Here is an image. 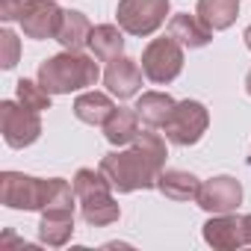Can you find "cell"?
<instances>
[{
	"label": "cell",
	"mask_w": 251,
	"mask_h": 251,
	"mask_svg": "<svg viewBox=\"0 0 251 251\" xmlns=\"http://www.w3.org/2000/svg\"><path fill=\"white\" fill-rule=\"evenodd\" d=\"M245 92L251 95V71H248V77H245Z\"/></svg>",
	"instance_id": "cell-27"
},
{
	"label": "cell",
	"mask_w": 251,
	"mask_h": 251,
	"mask_svg": "<svg viewBox=\"0 0 251 251\" xmlns=\"http://www.w3.org/2000/svg\"><path fill=\"white\" fill-rule=\"evenodd\" d=\"M242 227H245V242L251 245V213H248V216H242Z\"/></svg>",
	"instance_id": "cell-25"
},
{
	"label": "cell",
	"mask_w": 251,
	"mask_h": 251,
	"mask_svg": "<svg viewBox=\"0 0 251 251\" xmlns=\"http://www.w3.org/2000/svg\"><path fill=\"white\" fill-rule=\"evenodd\" d=\"M207 127H210V112H207V106L201 100H189L186 98V100H180L172 109L169 121L163 124V133H166V139L172 145L189 148V145L201 142V136L207 133Z\"/></svg>",
	"instance_id": "cell-4"
},
{
	"label": "cell",
	"mask_w": 251,
	"mask_h": 251,
	"mask_svg": "<svg viewBox=\"0 0 251 251\" xmlns=\"http://www.w3.org/2000/svg\"><path fill=\"white\" fill-rule=\"evenodd\" d=\"M115 112V103L109 95L103 92H83L77 95L74 100V115L83 121V124H92V127H103L106 118Z\"/></svg>",
	"instance_id": "cell-17"
},
{
	"label": "cell",
	"mask_w": 251,
	"mask_h": 251,
	"mask_svg": "<svg viewBox=\"0 0 251 251\" xmlns=\"http://www.w3.org/2000/svg\"><path fill=\"white\" fill-rule=\"evenodd\" d=\"M157 189L172 201H195L201 180L189 172H180V169H163L157 177Z\"/></svg>",
	"instance_id": "cell-16"
},
{
	"label": "cell",
	"mask_w": 251,
	"mask_h": 251,
	"mask_svg": "<svg viewBox=\"0 0 251 251\" xmlns=\"http://www.w3.org/2000/svg\"><path fill=\"white\" fill-rule=\"evenodd\" d=\"M175 106H177V100L169 92H142L136 100V112H139L142 124H148V127H163Z\"/></svg>",
	"instance_id": "cell-19"
},
{
	"label": "cell",
	"mask_w": 251,
	"mask_h": 251,
	"mask_svg": "<svg viewBox=\"0 0 251 251\" xmlns=\"http://www.w3.org/2000/svg\"><path fill=\"white\" fill-rule=\"evenodd\" d=\"M18 56H21V39L12 30H0V65L9 71L18 65Z\"/></svg>",
	"instance_id": "cell-23"
},
{
	"label": "cell",
	"mask_w": 251,
	"mask_h": 251,
	"mask_svg": "<svg viewBox=\"0 0 251 251\" xmlns=\"http://www.w3.org/2000/svg\"><path fill=\"white\" fill-rule=\"evenodd\" d=\"M195 15L213 30H227L236 18H239V0H198Z\"/></svg>",
	"instance_id": "cell-20"
},
{
	"label": "cell",
	"mask_w": 251,
	"mask_h": 251,
	"mask_svg": "<svg viewBox=\"0 0 251 251\" xmlns=\"http://www.w3.org/2000/svg\"><path fill=\"white\" fill-rule=\"evenodd\" d=\"M103 136L109 145L121 148V145H133V139L139 136V112L136 106L127 109V106H115V112L106 118L103 124Z\"/></svg>",
	"instance_id": "cell-15"
},
{
	"label": "cell",
	"mask_w": 251,
	"mask_h": 251,
	"mask_svg": "<svg viewBox=\"0 0 251 251\" xmlns=\"http://www.w3.org/2000/svg\"><path fill=\"white\" fill-rule=\"evenodd\" d=\"M62 9L56 6V0H30V6L21 15V30L27 39H56L59 24H62Z\"/></svg>",
	"instance_id": "cell-10"
},
{
	"label": "cell",
	"mask_w": 251,
	"mask_h": 251,
	"mask_svg": "<svg viewBox=\"0 0 251 251\" xmlns=\"http://www.w3.org/2000/svg\"><path fill=\"white\" fill-rule=\"evenodd\" d=\"M95 59L98 56H86L83 50H62L39 65V83L50 95H71V92L89 89L100 77V68Z\"/></svg>",
	"instance_id": "cell-2"
},
{
	"label": "cell",
	"mask_w": 251,
	"mask_h": 251,
	"mask_svg": "<svg viewBox=\"0 0 251 251\" xmlns=\"http://www.w3.org/2000/svg\"><path fill=\"white\" fill-rule=\"evenodd\" d=\"M242 39H245V48L251 50V27H245V33H242Z\"/></svg>",
	"instance_id": "cell-26"
},
{
	"label": "cell",
	"mask_w": 251,
	"mask_h": 251,
	"mask_svg": "<svg viewBox=\"0 0 251 251\" xmlns=\"http://www.w3.org/2000/svg\"><path fill=\"white\" fill-rule=\"evenodd\" d=\"M142 68H139V62L136 59H130V56H118V59H112L109 65H106V71H103V86L109 89V95H115L118 100H127V98H133L139 89H142Z\"/></svg>",
	"instance_id": "cell-11"
},
{
	"label": "cell",
	"mask_w": 251,
	"mask_h": 251,
	"mask_svg": "<svg viewBox=\"0 0 251 251\" xmlns=\"http://www.w3.org/2000/svg\"><path fill=\"white\" fill-rule=\"evenodd\" d=\"M48 198V180L33 177L24 172H3L0 175V201L12 210H39Z\"/></svg>",
	"instance_id": "cell-8"
},
{
	"label": "cell",
	"mask_w": 251,
	"mask_h": 251,
	"mask_svg": "<svg viewBox=\"0 0 251 251\" xmlns=\"http://www.w3.org/2000/svg\"><path fill=\"white\" fill-rule=\"evenodd\" d=\"M89 48L100 62H112V59L124 56V30L115 24H98V27H92Z\"/></svg>",
	"instance_id": "cell-18"
},
{
	"label": "cell",
	"mask_w": 251,
	"mask_h": 251,
	"mask_svg": "<svg viewBox=\"0 0 251 251\" xmlns=\"http://www.w3.org/2000/svg\"><path fill=\"white\" fill-rule=\"evenodd\" d=\"M0 130H3V142L9 148H27L42 136V118L21 100H0Z\"/></svg>",
	"instance_id": "cell-7"
},
{
	"label": "cell",
	"mask_w": 251,
	"mask_h": 251,
	"mask_svg": "<svg viewBox=\"0 0 251 251\" xmlns=\"http://www.w3.org/2000/svg\"><path fill=\"white\" fill-rule=\"evenodd\" d=\"M30 0H0V21H21Z\"/></svg>",
	"instance_id": "cell-24"
},
{
	"label": "cell",
	"mask_w": 251,
	"mask_h": 251,
	"mask_svg": "<svg viewBox=\"0 0 251 251\" xmlns=\"http://www.w3.org/2000/svg\"><path fill=\"white\" fill-rule=\"evenodd\" d=\"M169 36L177 39L183 48L195 50V48H207L210 39H213V30L198 18V15H189V12H177L169 18Z\"/></svg>",
	"instance_id": "cell-14"
},
{
	"label": "cell",
	"mask_w": 251,
	"mask_h": 251,
	"mask_svg": "<svg viewBox=\"0 0 251 251\" xmlns=\"http://www.w3.org/2000/svg\"><path fill=\"white\" fill-rule=\"evenodd\" d=\"M172 0H118V27L127 36H151L166 24Z\"/></svg>",
	"instance_id": "cell-5"
},
{
	"label": "cell",
	"mask_w": 251,
	"mask_h": 251,
	"mask_svg": "<svg viewBox=\"0 0 251 251\" xmlns=\"http://www.w3.org/2000/svg\"><path fill=\"white\" fill-rule=\"evenodd\" d=\"M74 236V210L59 207V210H42L39 219V239L50 248H62Z\"/></svg>",
	"instance_id": "cell-13"
},
{
	"label": "cell",
	"mask_w": 251,
	"mask_h": 251,
	"mask_svg": "<svg viewBox=\"0 0 251 251\" xmlns=\"http://www.w3.org/2000/svg\"><path fill=\"white\" fill-rule=\"evenodd\" d=\"M195 201H198L201 210H207L213 216L216 213H233L239 207V201H242V186H239L236 177L219 175V177H210V180L201 183Z\"/></svg>",
	"instance_id": "cell-9"
},
{
	"label": "cell",
	"mask_w": 251,
	"mask_h": 251,
	"mask_svg": "<svg viewBox=\"0 0 251 251\" xmlns=\"http://www.w3.org/2000/svg\"><path fill=\"white\" fill-rule=\"evenodd\" d=\"M74 192H77V204H80V216L86 225L92 227H106L112 222H118L121 207L112 198V183L109 177L98 169H80L74 175Z\"/></svg>",
	"instance_id": "cell-3"
},
{
	"label": "cell",
	"mask_w": 251,
	"mask_h": 251,
	"mask_svg": "<svg viewBox=\"0 0 251 251\" xmlns=\"http://www.w3.org/2000/svg\"><path fill=\"white\" fill-rule=\"evenodd\" d=\"M15 92H18V100L27 106V109H36V112H42V109H50V92L39 83V80H18L15 83Z\"/></svg>",
	"instance_id": "cell-22"
},
{
	"label": "cell",
	"mask_w": 251,
	"mask_h": 251,
	"mask_svg": "<svg viewBox=\"0 0 251 251\" xmlns=\"http://www.w3.org/2000/svg\"><path fill=\"white\" fill-rule=\"evenodd\" d=\"M142 71L157 86L172 83L183 71V45L172 36L148 42V48L142 50Z\"/></svg>",
	"instance_id": "cell-6"
},
{
	"label": "cell",
	"mask_w": 251,
	"mask_h": 251,
	"mask_svg": "<svg viewBox=\"0 0 251 251\" xmlns=\"http://www.w3.org/2000/svg\"><path fill=\"white\" fill-rule=\"evenodd\" d=\"M248 163H251V157H248Z\"/></svg>",
	"instance_id": "cell-28"
},
{
	"label": "cell",
	"mask_w": 251,
	"mask_h": 251,
	"mask_svg": "<svg viewBox=\"0 0 251 251\" xmlns=\"http://www.w3.org/2000/svg\"><path fill=\"white\" fill-rule=\"evenodd\" d=\"M89 36H92V24L83 12L77 9H68L62 15V24H59V33H56V42L65 48V50H83L89 45Z\"/></svg>",
	"instance_id": "cell-21"
},
{
	"label": "cell",
	"mask_w": 251,
	"mask_h": 251,
	"mask_svg": "<svg viewBox=\"0 0 251 251\" xmlns=\"http://www.w3.org/2000/svg\"><path fill=\"white\" fill-rule=\"evenodd\" d=\"M166 139L154 130H139L127 151H112L100 160V172L118 192L154 189L160 172L166 169Z\"/></svg>",
	"instance_id": "cell-1"
},
{
	"label": "cell",
	"mask_w": 251,
	"mask_h": 251,
	"mask_svg": "<svg viewBox=\"0 0 251 251\" xmlns=\"http://www.w3.org/2000/svg\"><path fill=\"white\" fill-rule=\"evenodd\" d=\"M204 242L213 245V248H225V251H233L239 245H248L245 242V227H242V219L233 216V213H216L207 225H204Z\"/></svg>",
	"instance_id": "cell-12"
}]
</instances>
